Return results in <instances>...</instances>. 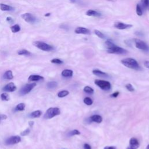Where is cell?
I'll return each mask as SVG.
<instances>
[{"label": "cell", "instance_id": "obj_1", "mask_svg": "<svg viewBox=\"0 0 149 149\" xmlns=\"http://www.w3.org/2000/svg\"><path fill=\"white\" fill-rule=\"evenodd\" d=\"M105 46L107 52L110 54H125L128 53L127 50L122 47L117 46L110 40H108L105 42Z\"/></svg>", "mask_w": 149, "mask_h": 149}, {"label": "cell", "instance_id": "obj_2", "mask_svg": "<svg viewBox=\"0 0 149 149\" xmlns=\"http://www.w3.org/2000/svg\"><path fill=\"white\" fill-rule=\"evenodd\" d=\"M121 63L125 66L128 68L137 70V71L140 69V66L137 61L132 58L123 59V60H121Z\"/></svg>", "mask_w": 149, "mask_h": 149}, {"label": "cell", "instance_id": "obj_3", "mask_svg": "<svg viewBox=\"0 0 149 149\" xmlns=\"http://www.w3.org/2000/svg\"><path fill=\"white\" fill-rule=\"evenodd\" d=\"M61 114V111L59 108L51 107L48 108L44 114V118L46 119H51L55 116L59 115Z\"/></svg>", "mask_w": 149, "mask_h": 149}, {"label": "cell", "instance_id": "obj_4", "mask_svg": "<svg viewBox=\"0 0 149 149\" xmlns=\"http://www.w3.org/2000/svg\"><path fill=\"white\" fill-rule=\"evenodd\" d=\"M33 45L36 46L37 48H39L41 50L44 51H51L54 50L53 46L47 44V43H44V42H40V41L34 42L33 43Z\"/></svg>", "mask_w": 149, "mask_h": 149}, {"label": "cell", "instance_id": "obj_5", "mask_svg": "<svg viewBox=\"0 0 149 149\" xmlns=\"http://www.w3.org/2000/svg\"><path fill=\"white\" fill-rule=\"evenodd\" d=\"M94 83L100 89L104 91L110 90L111 89V84L108 81L103 80L97 79L94 81Z\"/></svg>", "mask_w": 149, "mask_h": 149}, {"label": "cell", "instance_id": "obj_6", "mask_svg": "<svg viewBox=\"0 0 149 149\" xmlns=\"http://www.w3.org/2000/svg\"><path fill=\"white\" fill-rule=\"evenodd\" d=\"M134 42L135 43V46L137 48L143 50L144 51H149V47L145 42L139 38H135L134 39Z\"/></svg>", "mask_w": 149, "mask_h": 149}, {"label": "cell", "instance_id": "obj_7", "mask_svg": "<svg viewBox=\"0 0 149 149\" xmlns=\"http://www.w3.org/2000/svg\"><path fill=\"white\" fill-rule=\"evenodd\" d=\"M36 86V83H29L26 84V85L24 86L20 90V94L21 95H26V94L29 93Z\"/></svg>", "mask_w": 149, "mask_h": 149}, {"label": "cell", "instance_id": "obj_8", "mask_svg": "<svg viewBox=\"0 0 149 149\" xmlns=\"http://www.w3.org/2000/svg\"><path fill=\"white\" fill-rule=\"evenodd\" d=\"M21 141V138L19 136H13L6 140L5 143L7 145H14Z\"/></svg>", "mask_w": 149, "mask_h": 149}, {"label": "cell", "instance_id": "obj_9", "mask_svg": "<svg viewBox=\"0 0 149 149\" xmlns=\"http://www.w3.org/2000/svg\"><path fill=\"white\" fill-rule=\"evenodd\" d=\"M22 18L25 20L26 22L29 23H34L36 22V18L34 16H33L30 13H26L21 15Z\"/></svg>", "mask_w": 149, "mask_h": 149}, {"label": "cell", "instance_id": "obj_10", "mask_svg": "<svg viewBox=\"0 0 149 149\" xmlns=\"http://www.w3.org/2000/svg\"><path fill=\"white\" fill-rule=\"evenodd\" d=\"M140 146V143L138 139L132 138L129 140V145L126 149H138Z\"/></svg>", "mask_w": 149, "mask_h": 149}, {"label": "cell", "instance_id": "obj_11", "mask_svg": "<svg viewBox=\"0 0 149 149\" xmlns=\"http://www.w3.org/2000/svg\"><path fill=\"white\" fill-rule=\"evenodd\" d=\"M114 27H115V28L118 29L124 30L126 29L130 28V27H132V25L118 22H116L114 24Z\"/></svg>", "mask_w": 149, "mask_h": 149}, {"label": "cell", "instance_id": "obj_12", "mask_svg": "<svg viewBox=\"0 0 149 149\" xmlns=\"http://www.w3.org/2000/svg\"><path fill=\"white\" fill-rule=\"evenodd\" d=\"M2 90L3 91L7 92H15L16 90V86L13 82H11V83L7 84L4 87Z\"/></svg>", "mask_w": 149, "mask_h": 149}, {"label": "cell", "instance_id": "obj_13", "mask_svg": "<svg viewBox=\"0 0 149 149\" xmlns=\"http://www.w3.org/2000/svg\"><path fill=\"white\" fill-rule=\"evenodd\" d=\"M75 33L76 34H90V31L85 27H77L75 30Z\"/></svg>", "mask_w": 149, "mask_h": 149}, {"label": "cell", "instance_id": "obj_14", "mask_svg": "<svg viewBox=\"0 0 149 149\" xmlns=\"http://www.w3.org/2000/svg\"><path fill=\"white\" fill-rule=\"evenodd\" d=\"M89 119L92 122H96V123H100L103 121V118L99 115H93L91 116L90 117Z\"/></svg>", "mask_w": 149, "mask_h": 149}, {"label": "cell", "instance_id": "obj_15", "mask_svg": "<svg viewBox=\"0 0 149 149\" xmlns=\"http://www.w3.org/2000/svg\"><path fill=\"white\" fill-rule=\"evenodd\" d=\"M93 73L94 75L97 76H99V77H108V75L105 72H103V71H100V70L98 69H95L93 71Z\"/></svg>", "mask_w": 149, "mask_h": 149}, {"label": "cell", "instance_id": "obj_16", "mask_svg": "<svg viewBox=\"0 0 149 149\" xmlns=\"http://www.w3.org/2000/svg\"><path fill=\"white\" fill-rule=\"evenodd\" d=\"M86 15L89 16H94V17H99L101 16V14L99 13V12L93 10V9H89L86 13Z\"/></svg>", "mask_w": 149, "mask_h": 149}, {"label": "cell", "instance_id": "obj_17", "mask_svg": "<svg viewBox=\"0 0 149 149\" xmlns=\"http://www.w3.org/2000/svg\"><path fill=\"white\" fill-rule=\"evenodd\" d=\"M44 79V77L42 76H40V75H30L29 77L28 80L31 82H36V81H39L41 80H43Z\"/></svg>", "mask_w": 149, "mask_h": 149}, {"label": "cell", "instance_id": "obj_18", "mask_svg": "<svg viewBox=\"0 0 149 149\" xmlns=\"http://www.w3.org/2000/svg\"><path fill=\"white\" fill-rule=\"evenodd\" d=\"M3 77H4V78L5 79H7V80L13 79V78H14V75H13V73H12V71L9 70V71H6V72H5L4 74Z\"/></svg>", "mask_w": 149, "mask_h": 149}, {"label": "cell", "instance_id": "obj_19", "mask_svg": "<svg viewBox=\"0 0 149 149\" xmlns=\"http://www.w3.org/2000/svg\"><path fill=\"white\" fill-rule=\"evenodd\" d=\"M62 76L64 77H72L73 76V71L70 69H65L62 72Z\"/></svg>", "mask_w": 149, "mask_h": 149}, {"label": "cell", "instance_id": "obj_20", "mask_svg": "<svg viewBox=\"0 0 149 149\" xmlns=\"http://www.w3.org/2000/svg\"><path fill=\"white\" fill-rule=\"evenodd\" d=\"M42 115V112L40 110H37V111H35L34 112H31L30 114V117L32 118H39L41 117Z\"/></svg>", "mask_w": 149, "mask_h": 149}, {"label": "cell", "instance_id": "obj_21", "mask_svg": "<svg viewBox=\"0 0 149 149\" xmlns=\"http://www.w3.org/2000/svg\"><path fill=\"white\" fill-rule=\"evenodd\" d=\"M0 8L2 11H9L13 10L12 7L8 5L4 4H0Z\"/></svg>", "mask_w": 149, "mask_h": 149}, {"label": "cell", "instance_id": "obj_22", "mask_svg": "<svg viewBox=\"0 0 149 149\" xmlns=\"http://www.w3.org/2000/svg\"><path fill=\"white\" fill-rule=\"evenodd\" d=\"M18 54L20 55H25V56H30L31 55V53L30 51H29L28 50H19L18 52Z\"/></svg>", "mask_w": 149, "mask_h": 149}, {"label": "cell", "instance_id": "obj_23", "mask_svg": "<svg viewBox=\"0 0 149 149\" xmlns=\"http://www.w3.org/2000/svg\"><path fill=\"white\" fill-rule=\"evenodd\" d=\"M57 83L55 81H52V82H49L47 83V86L48 89H53L56 88L57 86Z\"/></svg>", "mask_w": 149, "mask_h": 149}, {"label": "cell", "instance_id": "obj_24", "mask_svg": "<svg viewBox=\"0 0 149 149\" xmlns=\"http://www.w3.org/2000/svg\"><path fill=\"white\" fill-rule=\"evenodd\" d=\"M69 94V91L68 90H62L61 92H59L58 93L57 96L58 97L60 98H63V97H65L67 96L68 94Z\"/></svg>", "mask_w": 149, "mask_h": 149}, {"label": "cell", "instance_id": "obj_25", "mask_svg": "<svg viewBox=\"0 0 149 149\" xmlns=\"http://www.w3.org/2000/svg\"><path fill=\"white\" fill-rule=\"evenodd\" d=\"M25 104L24 103H19L15 107V110L16 111H22L25 110Z\"/></svg>", "mask_w": 149, "mask_h": 149}, {"label": "cell", "instance_id": "obj_26", "mask_svg": "<svg viewBox=\"0 0 149 149\" xmlns=\"http://www.w3.org/2000/svg\"><path fill=\"white\" fill-rule=\"evenodd\" d=\"M11 30L12 32L15 33L19 32V31H20V27L19 25H15L11 27Z\"/></svg>", "mask_w": 149, "mask_h": 149}, {"label": "cell", "instance_id": "obj_27", "mask_svg": "<svg viewBox=\"0 0 149 149\" xmlns=\"http://www.w3.org/2000/svg\"><path fill=\"white\" fill-rule=\"evenodd\" d=\"M136 12L137 15L139 16H141L143 15V11L141 9V6L139 4H137L136 5Z\"/></svg>", "mask_w": 149, "mask_h": 149}, {"label": "cell", "instance_id": "obj_28", "mask_svg": "<svg viewBox=\"0 0 149 149\" xmlns=\"http://www.w3.org/2000/svg\"><path fill=\"white\" fill-rule=\"evenodd\" d=\"M1 99L3 101H8L9 100V96L8 93H3L1 94Z\"/></svg>", "mask_w": 149, "mask_h": 149}, {"label": "cell", "instance_id": "obj_29", "mask_svg": "<svg viewBox=\"0 0 149 149\" xmlns=\"http://www.w3.org/2000/svg\"><path fill=\"white\" fill-rule=\"evenodd\" d=\"M84 92H86V93L89 94H92L94 93V90L92 89V88L89 86H86L84 87V89H83Z\"/></svg>", "mask_w": 149, "mask_h": 149}, {"label": "cell", "instance_id": "obj_30", "mask_svg": "<svg viewBox=\"0 0 149 149\" xmlns=\"http://www.w3.org/2000/svg\"><path fill=\"white\" fill-rule=\"evenodd\" d=\"M80 134V132L78 130H76V129H74V130H72V131L69 132L68 134V136L71 137V136H73L75 135H79Z\"/></svg>", "mask_w": 149, "mask_h": 149}, {"label": "cell", "instance_id": "obj_31", "mask_svg": "<svg viewBox=\"0 0 149 149\" xmlns=\"http://www.w3.org/2000/svg\"><path fill=\"white\" fill-rule=\"evenodd\" d=\"M94 33H95V34L97 36H98L99 38H102V39L105 38V35L102 32H101L100 31H99V30H94Z\"/></svg>", "mask_w": 149, "mask_h": 149}, {"label": "cell", "instance_id": "obj_32", "mask_svg": "<svg viewBox=\"0 0 149 149\" xmlns=\"http://www.w3.org/2000/svg\"><path fill=\"white\" fill-rule=\"evenodd\" d=\"M83 102L85 104L88 105H91L93 104V101L92 100V99L90 97H86L85 99L83 100Z\"/></svg>", "mask_w": 149, "mask_h": 149}, {"label": "cell", "instance_id": "obj_33", "mask_svg": "<svg viewBox=\"0 0 149 149\" xmlns=\"http://www.w3.org/2000/svg\"><path fill=\"white\" fill-rule=\"evenodd\" d=\"M143 7L146 8H149V0H141Z\"/></svg>", "mask_w": 149, "mask_h": 149}, {"label": "cell", "instance_id": "obj_34", "mask_svg": "<svg viewBox=\"0 0 149 149\" xmlns=\"http://www.w3.org/2000/svg\"><path fill=\"white\" fill-rule=\"evenodd\" d=\"M126 88V89L128 90V91H129V92H133L134 91V86H133L131 84H130V83H128V84H127L125 86Z\"/></svg>", "mask_w": 149, "mask_h": 149}, {"label": "cell", "instance_id": "obj_35", "mask_svg": "<svg viewBox=\"0 0 149 149\" xmlns=\"http://www.w3.org/2000/svg\"><path fill=\"white\" fill-rule=\"evenodd\" d=\"M51 63H53V64H63L62 61L60 60V59H58V58L53 59V60L51 61Z\"/></svg>", "mask_w": 149, "mask_h": 149}, {"label": "cell", "instance_id": "obj_36", "mask_svg": "<svg viewBox=\"0 0 149 149\" xmlns=\"http://www.w3.org/2000/svg\"><path fill=\"white\" fill-rule=\"evenodd\" d=\"M30 132V128H27L26 130H25L24 131L20 133V135L22 136H25L28 135V134H29Z\"/></svg>", "mask_w": 149, "mask_h": 149}, {"label": "cell", "instance_id": "obj_37", "mask_svg": "<svg viewBox=\"0 0 149 149\" xmlns=\"http://www.w3.org/2000/svg\"><path fill=\"white\" fill-rule=\"evenodd\" d=\"M119 93L118 92H115V93H114L113 94H112L111 95V97H113V98H115V97H117L119 96Z\"/></svg>", "mask_w": 149, "mask_h": 149}, {"label": "cell", "instance_id": "obj_38", "mask_svg": "<svg viewBox=\"0 0 149 149\" xmlns=\"http://www.w3.org/2000/svg\"><path fill=\"white\" fill-rule=\"evenodd\" d=\"M7 118V116L6 115H4V114L0 115V121H1V120L6 119Z\"/></svg>", "mask_w": 149, "mask_h": 149}, {"label": "cell", "instance_id": "obj_39", "mask_svg": "<svg viewBox=\"0 0 149 149\" xmlns=\"http://www.w3.org/2000/svg\"><path fill=\"white\" fill-rule=\"evenodd\" d=\"M84 149H92V147L89 144L86 143L84 145Z\"/></svg>", "mask_w": 149, "mask_h": 149}, {"label": "cell", "instance_id": "obj_40", "mask_svg": "<svg viewBox=\"0 0 149 149\" xmlns=\"http://www.w3.org/2000/svg\"><path fill=\"white\" fill-rule=\"evenodd\" d=\"M7 21H8V22L9 23H12L13 22H14V20H13V19L11 18V17H7Z\"/></svg>", "mask_w": 149, "mask_h": 149}, {"label": "cell", "instance_id": "obj_41", "mask_svg": "<svg viewBox=\"0 0 149 149\" xmlns=\"http://www.w3.org/2000/svg\"><path fill=\"white\" fill-rule=\"evenodd\" d=\"M144 65H145V67L147 68H148L149 69V61H145V62H144Z\"/></svg>", "mask_w": 149, "mask_h": 149}, {"label": "cell", "instance_id": "obj_42", "mask_svg": "<svg viewBox=\"0 0 149 149\" xmlns=\"http://www.w3.org/2000/svg\"><path fill=\"white\" fill-rule=\"evenodd\" d=\"M104 149H116V148L114 146H106Z\"/></svg>", "mask_w": 149, "mask_h": 149}, {"label": "cell", "instance_id": "obj_43", "mask_svg": "<svg viewBox=\"0 0 149 149\" xmlns=\"http://www.w3.org/2000/svg\"><path fill=\"white\" fill-rule=\"evenodd\" d=\"M34 123V121H30L29 122V125L30 128H32V127L33 126Z\"/></svg>", "mask_w": 149, "mask_h": 149}, {"label": "cell", "instance_id": "obj_44", "mask_svg": "<svg viewBox=\"0 0 149 149\" xmlns=\"http://www.w3.org/2000/svg\"><path fill=\"white\" fill-rule=\"evenodd\" d=\"M50 16V14H46L45 15V16Z\"/></svg>", "mask_w": 149, "mask_h": 149}, {"label": "cell", "instance_id": "obj_45", "mask_svg": "<svg viewBox=\"0 0 149 149\" xmlns=\"http://www.w3.org/2000/svg\"><path fill=\"white\" fill-rule=\"evenodd\" d=\"M146 149H149V145H148V146H147V147H146Z\"/></svg>", "mask_w": 149, "mask_h": 149}]
</instances>
